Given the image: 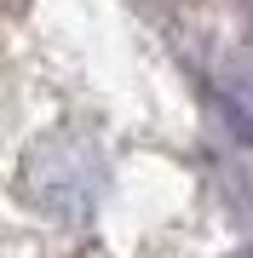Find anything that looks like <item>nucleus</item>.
I'll list each match as a JSON object with an SVG mask.
<instances>
[{"instance_id": "obj_1", "label": "nucleus", "mask_w": 253, "mask_h": 258, "mask_svg": "<svg viewBox=\"0 0 253 258\" xmlns=\"http://www.w3.org/2000/svg\"><path fill=\"white\" fill-rule=\"evenodd\" d=\"M35 166H52V172H58V166H64V155H58V144H52V149H40V155H35ZM86 184H92V172H81V184H75V189L86 195V201H92V189H86ZM58 195H64V178H58V184L46 189V201H52V207H58ZM46 201H40V207H46Z\"/></svg>"}]
</instances>
